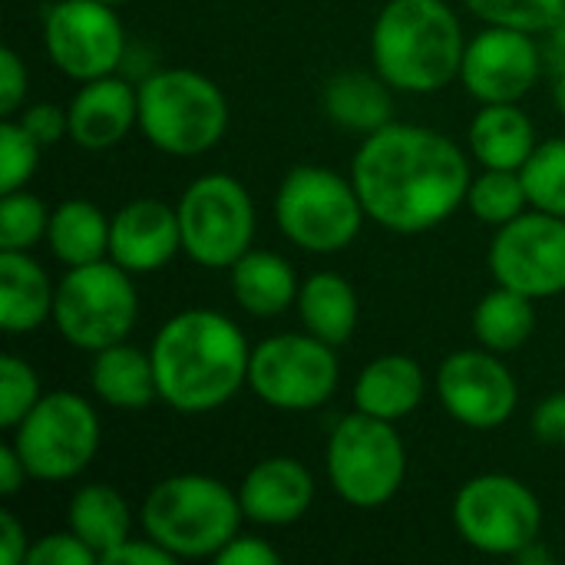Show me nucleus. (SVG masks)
Masks as SVG:
<instances>
[{
    "instance_id": "nucleus-39",
    "label": "nucleus",
    "mask_w": 565,
    "mask_h": 565,
    "mask_svg": "<svg viewBox=\"0 0 565 565\" xmlns=\"http://www.w3.org/2000/svg\"><path fill=\"white\" fill-rule=\"evenodd\" d=\"M215 563L218 565H278L281 563V553L268 543V540H258V536H235L228 540L218 553H215Z\"/></svg>"
},
{
    "instance_id": "nucleus-15",
    "label": "nucleus",
    "mask_w": 565,
    "mask_h": 565,
    "mask_svg": "<svg viewBox=\"0 0 565 565\" xmlns=\"http://www.w3.org/2000/svg\"><path fill=\"white\" fill-rule=\"evenodd\" d=\"M437 397L444 411L470 430H497L520 407L513 371L497 351L463 348L437 367Z\"/></svg>"
},
{
    "instance_id": "nucleus-4",
    "label": "nucleus",
    "mask_w": 565,
    "mask_h": 565,
    "mask_svg": "<svg viewBox=\"0 0 565 565\" xmlns=\"http://www.w3.org/2000/svg\"><path fill=\"white\" fill-rule=\"evenodd\" d=\"M238 493L205 473H175L159 480L139 510L142 533L175 559H215L242 533Z\"/></svg>"
},
{
    "instance_id": "nucleus-9",
    "label": "nucleus",
    "mask_w": 565,
    "mask_h": 565,
    "mask_svg": "<svg viewBox=\"0 0 565 565\" xmlns=\"http://www.w3.org/2000/svg\"><path fill=\"white\" fill-rule=\"evenodd\" d=\"M10 434L30 480L40 483L76 480L96 460L103 440L96 407L73 391L43 394Z\"/></svg>"
},
{
    "instance_id": "nucleus-12",
    "label": "nucleus",
    "mask_w": 565,
    "mask_h": 565,
    "mask_svg": "<svg viewBox=\"0 0 565 565\" xmlns=\"http://www.w3.org/2000/svg\"><path fill=\"white\" fill-rule=\"evenodd\" d=\"M454 526L470 550L516 559V553L540 540L543 507L523 480L510 473H480L457 490Z\"/></svg>"
},
{
    "instance_id": "nucleus-31",
    "label": "nucleus",
    "mask_w": 565,
    "mask_h": 565,
    "mask_svg": "<svg viewBox=\"0 0 565 565\" xmlns=\"http://www.w3.org/2000/svg\"><path fill=\"white\" fill-rule=\"evenodd\" d=\"M530 209L565 218V139H546L520 169Z\"/></svg>"
},
{
    "instance_id": "nucleus-16",
    "label": "nucleus",
    "mask_w": 565,
    "mask_h": 565,
    "mask_svg": "<svg viewBox=\"0 0 565 565\" xmlns=\"http://www.w3.org/2000/svg\"><path fill=\"white\" fill-rule=\"evenodd\" d=\"M546 73L536 33L487 23L467 40L460 83L480 103H520Z\"/></svg>"
},
{
    "instance_id": "nucleus-37",
    "label": "nucleus",
    "mask_w": 565,
    "mask_h": 565,
    "mask_svg": "<svg viewBox=\"0 0 565 565\" xmlns=\"http://www.w3.org/2000/svg\"><path fill=\"white\" fill-rule=\"evenodd\" d=\"M17 119H20V126H23L43 149L56 146L60 139H70V116H66V109L56 106V103L26 106Z\"/></svg>"
},
{
    "instance_id": "nucleus-19",
    "label": "nucleus",
    "mask_w": 565,
    "mask_h": 565,
    "mask_svg": "<svg viewBox=\"0 0 565 565\" xmlns=\"http://www.w3.org/2000/svg\"><path fill=\"white\" fill-rule=\"evenodd\" d=\"M238 500L248 523L291 526L305 520V513L315 503V477L295 457H268L245 473Z\"/></svg>"
},
{
    "instance_id": "nucleus-33",
    "label": "nucleus",
    "mask_w": 565,
    "mask_h": 565,
    "mask_svg": "<svg viewBox=\"0 0 565 565\" xmlns=\"http://www.w3.org/2000/svg\"><path fill=\"white\" fill-rule=\"evenodd\" d=\"M463 3L483 23L513 26L536 36L565 10V0H463Z\"/></svg>"
},
{
    "instance_id": "nucleus-1",
    "label": "nucleus",
    "mask_w": 565,
    "mask_h": 565,
    "mask_svg": "<svg viewBox=\"0 0 565 565\" xmlns=\"http://www.w3.org/2000/svg\"><path fill=\"white\" fill-rule=\"evenodd\" d=\"M351 179L374 225L394 235H420L467 202L473 172L463 149L444 132L391 122L364 136L351 159Z\"/></svg>"
},
{
    "instance_id": "nucleus-46",
    "label": "nucleus",
    "mask_w": 565,
    "mask_h": 565,
    "mask_svg": "<svg viewBox=\"0 0 565 565\" xmlns=\"http://www.w3.org/2000/svg\"><path fill=\"white\" fill-rule=\"evenodd\" d=\"M553 103H556V109L565 116V73L553 76Z\"/></svg>"
},
{
    "instance_id": "nucleus-35",
    "label": "nucleus",
    "mask_w": 565,
    "mask_h": 565,
    "mask_svg": "<svg viewBox=\"0 0 565 565\" xmlns=\"http://www.w3.org/2000/svg\"><path fill=\"white\" fill-rule=\"evenodd\" d=\"M40 377L36 371L17 358V354H3L0 358V427L13 430L40 401Z\"/></svg>"
},
{
    "instance_id": "nucleus-5",
    "label": "nucleus",
    "mask_w": 565,
    "mask_h": 565,
    "mask_svg": "<svg viewBox=\"0 0 565 565\" xmlns=\"http://www.w3.org/2000/svg\"><path fill=\"white\" fill-rule=\"evenodd\" d=\"M139 132L166 156H205L228 132V99L205 73L156 70L139 83Z\"/></svg>"
},
{
    "instance_id": "nucleus-2",
    "label": "nucleus",
    "mask_w": 565,
    "mask_h": 565,
    "mask_svg": "<svg viewBox=\"0 0 565 565\" xmlns=\"http://www.w3.org/2000/svg\"><path fill=\"white\" fill-rule=\"evenodd\" d=\"M159 401L175 414H212L248 387L252 348L238 324L212 308L172 315L152 338Z\"/></svg>"
},
{
    "instance_id": "nucleus-14",
    "label": "nucleus",
    "mask_w": 565,
    "mask_h": 565,
    "mask_svg": "<svg viewBox=\"0 0 565 565\" xmlns=\"http://www.w3.org/2000/svg\"><path fill=\"white\" fill-rule=\"evenodd\" d=\"M490 275L533 301L565 291V218L526 209L513 222L500 225L490 255Z\"/></svg>"
},
{
    "instance_id": "nucleus-21",
    "label": "nucleus",
    "mask_w": 565,
    "mask_h": 565,
    "mask_svg": "<svg viewBox=\"0 0 565 565\" xmlns=\"http://www.w3.org/2000/svg\"><path fill=\"white\" fill-rule=\"evenodd\" d=\"M56 285L30 252H0V328L30 334L53 318Z\"/></svg>"
},
{
    "instance_id": "nucleus-18",
    "label": "nucleus",
    "mask_w": 565,
    "mask_h": 565,
    "mask_svg": "<svg viewBox=\"0 0 565 565\" xmlns=\"http://www.w3.org/2000/svg\"><path fill=\"white\" fill-rule=\"evenodd\" d=\"M66 116L70 142L86 152H106L139 126V86L116 73L86 79L70 99Z\"/></svg>"
},
{
    "instance_id": "nucleus-43",
    "label": "nucleus",
    "mask_w": 565,
    "mask_h": 565,
    "mask_svg": "<svg viewBox=\"0 0 565 565\" xmlns=\"http://www.w3.org/2000/svg\"><path fill=\"white\" fill-rule=\"evenodd\" d=\"M540 50H543V66L550 76L565 73V10L540 33Z\"/></svg>"
},
{
    "instance_id": "nucleus-3",
    "label": "nucleus",
    "mask_w": 565,
    "mask_h": 565,
    "mask_svg": "<svg viewBox=\"0 0 565 565\" xmlns=\"http://www.w3.org/2000/svg\"><path fill=\"white\" fill-rule=\"evenodd\" d=\"M467 36L447 0H387L371 30L374 70L397 93H440L460 79Z\"/></svg>"
},
{
    "instance_id": "nucleus-11",
    "label": "nucleus",
    "mask_w": 565,
    "mask_h": 565,
    "mask_svg": "<svg viewBox=\"0 0 565 565\" xmlns=\"http://www.w3.org/2000/svg\"><path fill=\"white\" fill-rule=\"evenodd\" d=\"M341 381V364L331 344L301 331L275 334L252 348L248 387L252 394L285 414H308L324 407Z\"/></svg>"
},
{
    "instance_id": "nucleus-41",
    "label": "nucleus",
    "mask_w": 565,
    "mask_h": 565,
    "mask_svg": "<svg viewBox=\"0 0 565 565\" xmlns=\"http://www.w3.org/2000/svg\"><path fill=\"white\" fill-rule=\"evenodd\" d=\"M179 563L172 553H166L159 543H152L149 536L146 540H126V543H119L116 550H109L106 556H103V565H172Z\"/></svg>"
},
{
    "instance_id": "nucleus-22",
    "label": "nucleus",
    "mask_w": 565,
    "mask_h": 565,
    "mask_svg": "<svg viewBox=\"0 0 565 565\" xmlns=\"http://www.w3.org/2000/svg\"><path fill=\"white\" fill-rule=\"evenodd\" d=\"M89 384L93 394L116 411H146L152 401H159L152 354L129 341L109 344L93 354Z\"/></svg>"
},
{
    "instance_id": "nucleus-10",
    "label": "nucleus",
    "mask_w": 565,
    "mask_h": 565,
    "mask_svg": "<svg viewBox=\"0 0 565 565\" xmlns=\"http://www.w3.org/2000/svg\"><path fill=\"white\" fill-rule=\"evenodd\" d=\"M182 252L202 268H232L255 242V202L248 189L225 175H199L179 199Z\"/></svg>"
},
{
    "instance_id": "nucleus-44",
    "label": "nucleus",
    "mask_w": 565,
    "mask_h": 565,
    "mask_svg": "<svg viewBox=\"0 0 565 565\" xmlns=\"http://www.w3.org/2000/svg\"><path fill=\"white\" fill-rule=\"evenodd\" d=\"M26 480H30V473H26L20 454L13 450V444L0 447V497H7V500L17 497Z\"/></svg>"
},
{
    "instance_id": "nucleus-40",
    "label": "nucleus",
    "mask_w": 565,
    "mask_h": 565,
    "mask_svg": "<svg viewBox=\"0 0 565 565\" xmlns=\"http://www.w3.org/2000/svg\"><path fill=\"white\" fill-rule=\"evenodd\" d=\"M533 437L546 447H565V391H556L536 404Z\"/></svg>"
},
{
    "instance_id": "nucleus-17",
    "label": "nucleus",
    "mask_w": 565,
    "mask_h": 565,
    "mask_svg": "<svg viewBox=\"0 0 565 565\" xmlns=\"http://www.w3.org/2000/svg\"><path fill=\"white\" fill-rule=\"evenodd\" d=\"M182 252V228L175 205L159 199H132L109 222V258L129 275L166 268Z\"/></svg>"
},
{
    "instance_id": "nucleus-6",
    "label": "nucleus",
    "mask_w": 565,
    "mask_h": 565,
    "mask_svg": "<svg viewBox=\"0 0 565 565\" xmlns=\"http://www.w3.org/2000/svg\"><path fill=\"white\" fill-rule=\"evenodd\" d=\"M367 212L351 175L328 166H295L275 192L281 235L311 255H338L361 235Z\"/></svg>"
},
{
    "instance_id": "nucleus-34",
    "label": "nucleus",
    "mask_w": 565,
    "mask_h": 565,
    "mask_svg": "<svg viewBox=\"0 0 565 565\" xmlns=\"http://www.w3.org/2000/svg\"><path fill=\"white\" fill-rule=\"evenodd\" d=\"M43 146L20 126V119L7 116L0 126V192L26 189V182L36 175Z\"/></svg>"
},
{
    "instance_id": "nucleus-20",
    "label": "nucleus",
    "mask_w": 565,
    "mask_h": 565,
    "mask_svg": "<svg viewBox=\"0 0 565 565\" xmlns=\"http://www.w3.org/2000/svg\"><path fill=\"white\" fill-rule=\"evenodd\" d=\"M427 397V374L411 354H381L354 381V411L377 420H404Z\"/></svg>"
},
{
    "instance_id": "nucleus-8",
    "label": "nucleus",
    "mask_w": 565,
    "mask_h": 565,
    "mask_svg": "<svg viewBox=\"0 0 565 565\" xmlns=\"http://www.w3.org/2000/svg\"><path fill=\"white\" fill-rule=\"evenodd\" d=\"M324 470L338 500L358 510H377L404 487L407 447L391 420L354 411L331 430Z\"/></svg>"
},
{
    "instance_id": "nucleus-25",
    "label": "nucleus",
    "mask_w": 565,
    "mask_h": 565,
    "mask_svg": "<svg viewBox=\"0 0 565 565\" xmlns=\"http://www.w3.org/2000/svg\"><path fill=\"white\" fill-rule=\"evenodd\" d=\"M394 86L374 70H348L324 83V113L338 129L371 136L394 122Z\"/></svg>"
},
{
    "instance_id": "nucleus-36",
    "label": "nucleus",
    "mask_w": 565,
    "mask_h": 565,
    "mask_svg": "<svg viewBox=\"0 0 565 565\" xmlns=\"http://www.w3.org/2000/svg\"><path fill=\"white\" fill-rule=\"evenodd\" d=\"M99 556L66 526L63 533H46L30 543L26 565H96Z\"/></svg>"
},
{
    "instance_id": "nucleus-42",
    "label": "nucleus",
    "mask_w": 565,
    "mask_h": 565,
    "mask_svg": "<svg viewBox=\"0 0 565 565\" xmlns=\"http://www.w3.org/2000/svg\"><path fill=\"white\" fill-rule=\"evenodd\" d=\"M26 553H30V543H26L23 523H20L10 510H0V563H26Z\"/></svg>"
},
{
    "instance_id": "nucleus-45",
    "label": "nucleus",
    "mask_w": 565,
    "mask_h": 565,
    "mask_svg": "<svg viewBox=\"0 0 565 565\" xmlns=\"http://www.w3.org/2000/svg\"><path fill=\"white\" fill-rule=\"evenodd\" d=\"M516 563H523V565H550L553 563V553L536 540V543H530L523 553H516Z\"/></svg>"
},
{
    "instance_id": "nucleus-29",
    "label": "nucleus",
    "mask_w": 565,
    "mask_h": 565,
    "mask_svg": "<svg viewBox=\"0 0 565 565\" xmlns=\"http://www.w3.org/2000/svg\"><path fill=\"white\" fill-rule=\"evenodd\" d=\"M533 331H536L533 298L507 285H497L493 291H487L473 311V334H477V344L487 351L513 354L533 338Z\"/></svg>"
},
{
    "instance_id": "nucleus-24",
    "label": "nucleus",
    "mask_w": 565,
    "mask_h": 565,
    "mask_svg": "<svg viewBox=\"0 0 565 565\" xmlns=\"http://www.w3.org/2000/svg\"><path fill=\"white\" fill-rule=\"evenodd\" d=\"M467 142L483 169H523L540 146L533 119L520 103H483L470 122Z\"/></svg>"
},
{
    "instance_id": "nucleus-26",
    "label": "nucleus",
    "mask_w": 565,
    "mask_h": 565,
    "mask_svg": "<svg viewBox=\"0 0 565 565\" xmlns=\"http://www.w3.org/2000/svg\"><path fill=\"white\" fill-rule=\"evenodd\" d=\"M298 318L301 328L315 338H321L331 348H341L354 338L361 305L354 285L338 271H315L301 281L298 291Z\"/></svg>"
},
{
    "instance_id": "nucleus-13",
    "label": "nucleus",
    "mask_w": 565,
    "mask_h": 565,
    "mask_svg": "<svg viewBox=\"0 0 565 565\" xmlns=\"http://www.w3.org/2000/svg\"><path fill=\"white\" fill-rule=\"evenodd\" d=\"M43 46L63 76L86 83L122 66L126 30L113 3L56 0L43 13Z\"/></svg>"
},
{
    "instance_id": "nucleus-27",
    "label": "nucleus",
    "mask_w": 565,
    "mask_h": 565,
    "mask_svg": "<svg viewBox=\"0 0 565 565\" xmlns=\"http://www.w3.org/2000/svg\"><path fill=\"white\" fill-rule=\"evenodd\" d=\"M66 526L99 556L116 550L119 543H126L132 536V510L126 503V497L109 487V483H89L79 487L70 497L66 507Z\"/></svg>"
},
{
    "instance_id": "nucleus-28",
    "label": "nucleus",
    "mask_w": 565,
    "mask_h": 565,
    "mask_svg": "<svg viewBox=\"0 0 565 565\" xmlns=\"http://www.w3.org/2000/svg\"><path fill=\"white\" fill-rule=\"evenodd\" d=\"M109 222L113 218H106L96 202L66 199L50 212L46 245L53 258L66 268L103 262L109 258Z\"/></svg>"
},
{
    "instance_id": "nucleus-7",
    "label": "nucleus",
    "mask_w": 565,
    "mask_h": 565,
    "mask_svg": "<svg viewBox=\"0 0 565 565\" xmlns=\"http://www.w3.org/2000/svg\"><path fill=\"white\" fill-rule=\"evenodd\" d=\"M129 275L113 258L66 268L56 281L53 324L66 344L96 354L109 344L129 338L139 321V291Z\"/></svg>"
},
{
    "instance_id": "nucleus-32",
    "label": "nucleus",
    "mask_w": 565,
    "mask_h": 565,
    "mask_svg": "<svg viewBox=\"0 0 565 565\" xmlns=\"http://www.w3.org/2000/svg\"><path fill=\"white\" fill-rule=\"evenodd\" d=\"M50 209L43 199L26 189L7 192L0 202V252H30L36 242H46Z\"/></svg>"
},
{
    "instance_id": "nucleus-23",
    "label": "nucleus",
    "mask_w": 565,
    "mask_h": 565,
    "mask_svg": "<svg viewBox=\"0 0 565 565\" xmlns=\"http://www.w3.org/2000/svg\"><path fill=\"white\" fill-rule=\"evenodd\" d=\"M232 295L242 311L252 318H278L285 315L301 291V281L295 275V265L281 258L278 252L252 248L228 268Z\"/></svg>"
},
{
    "instance_id": "nucleus-38",
    "label": "nucleus",
    "mask_w": 565,
    "mask_h": 565,
    "mask_svg": "<svg viewBox=\"0 0 565 565\" xmlns=\"http://www.w3.org/2000/svg\"><path fill=\"white\" fill-rule=\"evenodd\" d=\"M26 86H30V73L26 63L20 60L17 50H0V113L17 116L20 106L26 103Z\"/></svg>"
},
{
    "instance_id": "nucleus-47",
    "label": "nucleus",
    "mask_w": 565,
    "mask_h": 565,
    "mask_svg": "<svg viewBox=\"0 0 565 565\" xmlns=\"http://www.w3.org/2000/svg\"><path fill=\"white\" fill-rule=\"evenodd\" d=\"M103 3H113V7H119V3H126V0H103Z\"/></svg>"
},
{
    "instance_id": "nucleus-30",
    "label": "nucleus",
    "mask_w": 565,
    "mask_h": 565,
    "mask_svg": "<svg viewBox=\"0 0 565 565\" xmlns=\"http://www.w3.org/2000/svg\"><path fill=\"white\" fill-rule=\"evenodd\" d=\"M467 205L480 222H487L493 228L523 215L530 209V195H526L520 169H483L470 182Z\"/></svg>"
}]
</instances>
